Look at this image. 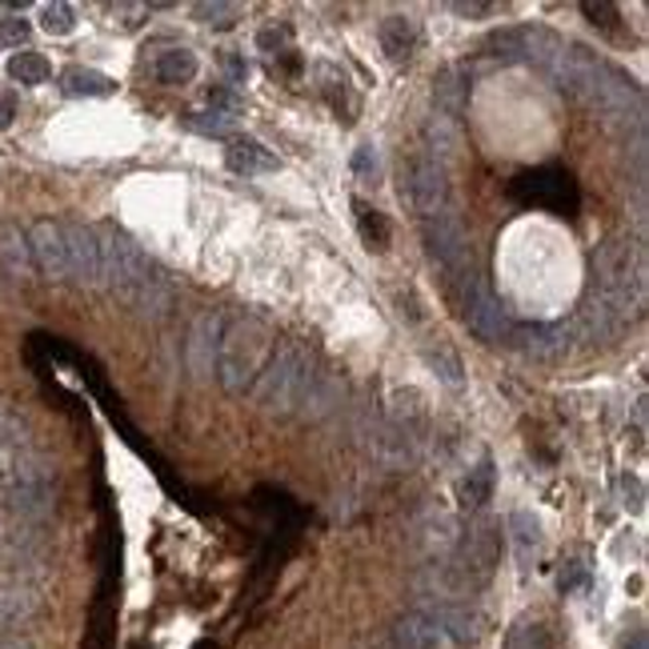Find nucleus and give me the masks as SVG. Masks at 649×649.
I'll return each instance as SVG.
<instances>
[{
    "mask_svg": "<svg viewBox=\"0 0 649 649\" xmlns=\"http://www.w3.org/2000/svg\"><path fill=\"white\" fill-rule=\"evenodd\" d=\"M353 208H357V225H361V237L369 241V249H385V241H389L385 217H377V208H369L365 201H353Z\"/></svg>",
    "mask_w": 649,
    "mask_h": 649,
    "instance_id": "obj_27",
    "label": "nucleus"
},
{
    "mask_svg": "<svg viewBox=\"0 0 649 649\" xmlns=\"http://www.w3.org/2000/svg\"><path fill=\"white\" fill-rule=\"evenodd\" d=\"M9 457H13V449H4V445H0V478H4V469H9Z\"/></svg>",
    "mask_w": 649,
    "mask_h": 649,
    "instance_id": "obj_42",
    "label": "nucleus"
},
{
    "mask_svg": "<svg viewBox=\"0 0 649 649\" xmlns=\"http://www.w3.org/2000/svg\"><path fill=\"white\" fill-rule=\"evenodd\" d=\"M40 613V589L25 577H4L0 581V629L33 622Z\"/></svg>",
    "mask_w": 649,
    "mask_h": 649,
    "instance_id": "obj_13",
    "label": "nucleus"
},
{
    "mask_svg": "<svg viewBox=\"0 0 649 649\" xmlns=\"http://www.w3.org/2000/svg\"><path fill=\"white\" fill-rule=\"evenodd\" d=\"M317 381V365L301 341H285L281 349H273L261 377L253 381V397H257L269 413H297L305 405L309 389Z\"/></svg>",
    "mask_w": 649,
    "mask_h": 649,
    "instance_id": "obj_2",
    "label": "nucleus"
},
{
    "mask_svg": "<svg viewBox=\"0 0 649 649\" xmlns=\"http://www.w3.org/2000/svg\"><path fill=\"white\" fill-rule=\"evenodd\" d=\"M405 196H409V205H413L421 217L442 213L445 201H449V172H445V160L417 157L413 165H409V177H405Z\"/></svg>",
    "mask_w": 649,
    "mask_h": 649,
    "instance_id": "obj_7",
    "label": "nucleus"
},
{
    "mask_svg": "<svg viewBox=\"0 0 649 649\" xmlns=\"http://www.w3.org/2000/svg\"><path fill=\"white\" fill-rule=\"evenodd\" d=\"M0 649H33V641L21 634H0Z\"/></svg>",
    "mask_w": 649,
    "mask_h": 649,
    "instance_id": "obj_39",
    "label": "nucleus"
},
{
    "mask_svg": "<svg viewBox=\"0 0 649 649\" xmlns=\"http://www.w3.org/2000/svg\"><path fill=\"white\" fill-rule=\"evenodd\" d=\"M490 497H493V461L481 457L478 466L466 473V481H461V505L478 509V505H485Z\"/></svg>",
    "mask_w": 649,
    "mask_h": 649,
    "instance_id": "obj_25",
    "label": "nucleus"
},
{
    "mask_svg": "<svg viewBox=\"0 0 649 649\" xmlns=\"http://www.w3.org/2000/svg\"><path fill=\"white\" fill-rule=\"evenodd\" d=\"M193 16H201L205 25H213V28H233L237 25V16H241V9L237 4H196L193 9Z\"/></svg>",
    "mask_w": 649,
    "mask_h": 649,
    "instance_id": "obj_31",
    "label": "nucleus"
},
{
    "mask_svg": "<svg viewBox=\"0 0 649 649\" xmlns=\"http://www.w3.org/2000/svg\"><path fill=\"white\" fill-rule=\"evenodd\" d=\"M13 117H16V97L9 88H0V133L13 124Z\"/></svg>",
    "mask_w": 649,
    "mask_h": 649,
    "instance_id": "obj_35",
    "label": "nucleus"
},
{
    "mask_svg": "<svg viewBox=\"0 0 649 649\" xmlns=\"http://www.w3.org/2000/svg\"><path fill=\"white\" fill-rule=\"evenodd\" d=\"M184 124H189L193 133H205V136H229V133H233V117H229V112H217V109L189 112V117H184Z\"/></svg>",
    "mask_w": 649,
    "mask_h": 649,
    "instance_id": "obj_29",
    "label": "nucleus"
},
{
    "mask_svg": "<svg viewBox=\"0 0 649 649\" xmlns=\"http://www.w3.org/2000/svg\"><path fill=\"white\" fill-rule=\"evenodd\" d=\"M0 497L13 509L16 517L25 521H37L52 509V473L49 466L33 457L28 449H13L9 457V469L0 478Z\"/></svg>",
    "mask_w": 649,
    "mask_h": 649,
    "instance_id": "obj_3",
    "label": "nucleus"
},
{
    "mask_svg": "<svg viewBox=\"0 0 649 649\" xmlns=\"http://www.w3.org/2000/svg\"><path fill=\"white\" fill-rule=\"evenodd\" d=\"M225 321L221 313H201L189 329V345H184V365L196 381H208L217 373V345H221Z\"/></svg>",
    "mask_w": 649,
    "mask_h": 649,
    "instance_id": "obj_10",
    "label": "nucleus"
},
{
    "mask_svg": "<svg viewBox=\"0 0 649 649\" xmlns=\"http://www.w3.org/2000/svg\"><path fill=\"white\" fill-rule=\"evenodd\" d=\"M433 109H437V117H445V121H457V117L466 112V81H461L457 69H445V73L433 81Z\"/></svg>",
    "mask_w": 649,
    "mask_h": 649,
    "instance_id": "obj_20",
    "label": "nucleus"
},
{
    "mask_svg": "<svg viewBox=\"0 0 649 649\" xmlns=\"http://www.w3.org/2000/svg\"><path fill=\"white\" fill-rule=\"evenodd\" d=\"M377 37H381V49L389 52L393 61H405V57H413V49L421 45V28H417L413 16H385Z\"/></svg>",
    "mask_w": 649,
    "mask_h": 649,
    "instance_id": "obj_19",
    "label": "nucleus"
},
{
    "mask_svg": "<svg viewBox=\"0 0 649 649\" xmlns=\"http://www.w3.org/2000/svg\"><path fill=\"white\" fill-rule=\"evenodd\" d=\"M225 165L233 172H241V177H261V172L281 169V160L273 157L261 141H253V136H233L229 148H225Z\"/></svg>",
    "mask_w": 649,
    "mask_h": 649,
    "instance_id": "obj_14",
    "label": "nucleus"
},
{
    "mask_svg": "<svg viewBox=\"0 0 649 649\" xmlns=\"http://www.w3.org/2000/svg\"><path fill=\"white\" fill-rule=\"evenodd\" d=\"M124 301L136 309V313H145V317H165L172 305V289L160 277H148L145 285H136V289H129L124 293Z\"/></svg>",
    "mask_w": 649,
    "mask_h": 649,
    "instance_id": "obj_23",
    "label": "nucleus"
},
{
    "mask_svg": "<svg viewBox=\"0 0 649 649\" xmlns=\"http://www.w3.org/2000/svg\"><path fill=\"white\" fill-rule=\"evenodd\" d=\"M545 69L553 73V81H557L562 93H569V97H577V100H589L593 81H598V73H601V61L589 49H581V45H562V49L553 52V61L545 64Z\"/></svg>",
    "mask_w": 649,
    "mask_h": 649,
    "instance_id": "obj_9",
    "label": "nucleus"
},
{
    "mask_svg": "<svg viewBox=\"0 0 649 649\" xmlns=\"http://www.w3.org/2000/svg\"><path fill=\"white\" fill-rule=\"evenodd\" d=\"M196 52H189V49H165L153 61V76H157L160 85H189L196 76Z\"/></svg>",
    "mask_w": 649,
    "mask_h": 649,
    "instance_id": "obj_21",
    "label": "nucleus"
},
{
    "mask_svg": "<svg viewBox=\"0 0 649 649\" xmlns=\"http://www.w3.org/2000/svg\"><path fill=\"white\" fill-rule=\"evenodd\" d=\"M40 28H45L49 37H69L76 28V9L73 4H45V9H40Z\"/></svg>",
    "mask_w": 649,
    "mask_h": 649,
    "instance_id": "obj_28",
    "label": "nucleus"
},
{
    "mask_svg": "<svg viewBox=\"0 0 649 649\" xmlns=\"http://www.w3.org/2000/svg\"><path fill=\"white\" fill-rule=\"evenodd\" d=\"M521 349L538 361H557L569 353V329L565 325H533V329H517Z\"/></svg>",
    "mask_w": 649,
    "mask_h": 649,
    "instance_id": "obj_16",
    "label": "nucleus"
},
{
    "mask_svg": "<svg viewBox=\"0 0 649 649\" xmlns=\"http://www.w3.org/2000/svg\"><path fill=\"white\" fill-rule=\"evenodd\" d=\"M581 581H586V569H581V562H569V569H562V593L577 589Z\"/></svg>",
    "mask_w": 649,
    "mask_h": 649,
    "instance_id": "obj_36",
    "label": "nucleus"
},
{
    "mask_svg": "<svg viewBox=\"0 0 649 649\" xmlns=\"http://www.w3.org/2000/svg\"><path fill=\"white\" fill-rule=\"evenodd\" d=\"M586 105L605 117V124H617V121H629V117H641V93L629 76H622L617 69L610 64H601L598 81H593V93H589Z\"/></svg>",
    "mask_w": 649,
    "mask_h": 649,
    "instance_id": "obj_6",
    "label": "nucleus"
},
{
    "mask_svg": "<svg viewBox=\"0 0 649 649\" xmlns=\"http://www.w3.org/2000/svg\"><path fill=\"white\" fill-rule=\"evenodd\" d=\"M273 353V329L269 321L249 313V317L233 321L221 329V345H217V373L213 377L221 381L225 393H241L253 389V381L261 377V369Z\"/></svg>",
    "mask_w": 649,
    "mask_h": 649,
    "instance_id": "obj_1",
    "label": "nucleus"
},
{
    "mask_svg": "<svg viewBox=\"0 0 649 649\" xmlns=\"http://www.w3.org/2000/svg\"><path fill=\"white\" fill-rule=\"evenodd\" d=\"M509 529H514V545H517L521 553L538 550L541 526H538V517H533V514H526V509H517V514L509 517Z\"/></svg>",
    "mask_w": 649,
    "mask_h": 649,
    "instance_id": "obj_30",
    "label": "nucleus"
},
{
    "mask_svg": "<svg viewBox=\"0 0 649 649\" xmlns=\"http://www.w3.org/2000/svg\"><path fill=\"white\" fill-rule=\"evenodd\" d=\"M437 625V634L442 637H454L457 646H469V641H478V613L469 610V605H437V610H425Z\"/></svg>",
    "mask_w": 649,
    "mask_h": 649,
    "instance_id": "obj_17",
    "label": "nucleus"
},
{
    "mask_svg": "<svg viewBox=\"0 0 649 649\" xmlns=\"http://www.w3.org/2000/svg\"><path fill=\"white\" fill-rule=\"evenodd\" d=\"M454 13H461V16H490V13H497L493 4H454Z\"/></svg>",
    "mask_w": 649,
    "mask_h": 649,
    "instance_id": "obj_38",
    "label": "nucleus"
},
{
    "mask_svg": "<svg viewBox=\"0 0 649 649\" xmlns=\"http://www.w3.org/2000/svg\"><path fill=\"white\" fill-rule=\"evenodd\" d=\"M208 105L217 112H229V117H233V112L241 109V93H237V88H213V93H208Z\"/></svg>",
    "mask_w": 649,
    "mask_h": 649,
    "instance_id": "obj_34",
    "label": "nucleus"
},
{
    "mask_svg": "<svg viewBox=\"0 0 649 649\" xmlns=\"http://www.w3.org/2000/svg\"><path fill=\"white\" fill-rule=\"evenodd\" d=\"M28 253H33V265H40V273H45L49 281H64V277H69L64 233L57 221H37L28 229Z\"/></svg>",
    "mask_w": 649,
    "mask_h": 649,
    "instance_id": "obj_12",
    "label": "nucleus"
},
{
    "mask_svg": "<svg viewBox=\"0 0 649 649\" xmlns=\"http://www.w3.org/2000/svg\"><path fill=\"white\" fill-rule=\"evenodd\" d=\"M625 649H646V634H641V629H637V634L629 637V641H625Z\"/></svg>",
    "mask_w": 649,
    "mask_h": 649,
    "instance_id": "obj_41",
    "label": "nucleus"
},
{
    "mask_svg": "<svg viewBox=\"0 0 649 649\" xmlns=\"http://www.w3.org/2000/svg\"><path fill=\"white\" fill-rule=\"evenodd\" d=\"M64 233V261H69V277L81 285H100V253L97 233L88 225H61Z\"/></svg>",
    "mask_w": 649,
    "mask_h": 649,
    "instance_id": "obj_11",
    "label": "nucleus"
},
{
    "mask_svg": "<svg viewBox=\"0 0 649 649\" xmlns=\"http://www.w3.org/2000/svg\"><path fill=\"white\" fill-rule=\"evenodd\" d=\"M61 93L64 97H112L117 93V81L97 69H69L61 76Z\"/></svg>",
    "mask_w": 649,
    "mask_h": 649,
    "instance_id": "obj_22",
    "label": "nucleus"
},
{
    "mask_svg": "<svg viewBox=\"0 0 649 649\" xmlns=\"http://www.w3.org/2000/svg\"><path fill=\"white\" fill-rule=\"evenodd\" d=\"M429 361L442 373L445 385H461V361H457L454 349H437V353H429Z\"/></svg>",
    "mask_w": 649,
    "mask_h": 649,
    "instance_id": "obj_33",
    "label": "nucleus"
},
{
    "mask_svg": "<svg viewBox=\"0 0 649 649\" xmlns=\"http://www.w3.org/2000/svg\"><path fill=\"white\" fill-rule=\"evenodd\" d=\"M9 76H13L16 85H45L52 76V64L40 52H16L13 61H9Z\"/></svg>",
    "mask_w": 649,
    "mask_h": 649,
    "instance_id": "obj_26",
    "label": "nucleus"
},
{
    "mask_svg": "<svg viewBox=\"0 0 649 649\" xmlns=\"http://www.w3.org/2000/svg\"><path fill=\"white\" fill-rule=\"evenodd\" d=\"M353 165H357V172H373V177H377V157H373V148H369V145L357 153Z\"/></svg>",
    "mask_w": 649,
    "mask_h": 649,
    "instance_id": "obj_37",
    "label": "nucleus"
},
{
    "mask_svg": "<svg viewBox=\"0 0 649 649\" xmlns=\"http://www.w3.org/2000/svg\"><path fill=\"white\" fill-rule=\"evenodd\" d=\"M425 245H429V257L437 261V265H445V269H461V261H466V253H469L466 221L445 205L442 213L425 217Z\"/></svg>",
    "mask_w": 649,
    "mask_h": 649,
    "instance_id": "obj_8",
    "label": "nucleus"
},
{
    "mask_svg": "<svg viewBox=\"0 0 649 649\" xmlns=\"http://www.w3.org/2000/svg\"><path fill=\"white\" fill-rule=\"evenodd\" d=\"M225 64H229V73H233L237 81H245V76H249V64L241 61V57H225Z\"/></svg>",
    "mask_w": 649,
    "mask_h": 649,
    "instance_id": "obj_40",
    "label": "nucleus"
},
{
    "mask_svg": "<svg viewBox=\"0 0 649 649\" xmlns=\"http://www.w3.org/2000/svg\"><path fill=\"white\" fill-rule=\"evenodd\" d=\"M0 261L13 277H28L33 273V253H28V237L16 225H0Z\"/></svg>",
    "mask_w": 649,
    "mask_h": 649,
    "instance_id": "obj_24",
    "label": "nucleus"
},
{
    "mask_svg": "<svg viewBox=\"0 0 649 649\" xmlns=\"http://www.w3.org/2000/svg\"><path fill=\"white\" fill-rule=\"evenodd\" d=\"M437 641H442V634H437L433 617H429L425 610H413L393 625L389 649H437Z\"/></svg>",
    "mask_w": 649,
    "mask_h": 649,
    "instance_id": "obj_15",
    "label": "nucleus"
},
{
    "mask_svg": "<svg viewBox=\"0 0 649 649\" xmlns=\"http://www.w3.org/2000/svg\"><path fill=\"white\" fill-rule=\"evenodd\" d=\"M461 317H466V325L478 333L481 341H502V337H509V329H514L505 305L493 297V289L481 281V277H469V289L466 297H461Z\"/></svg>",
    "mask_w": 649,
    "mask_h": 649,
    "instance_id": "obj_5",
    "label": "nucleus"
},
{
    "mask_svg": "<svg viewBox=\"0 0 649 649\" xmlns=\"http://www.w3.org/2000/svg\"><path fill=\"white\" fill-rule=\"evenodd\" d=\"M93 233H97L100 253V285H109V289H117L124 297L129 289H136V285H145L153 277V265H148V257L129 233H121L117 225H100Z\"/></svg>",
    "mask_w": 649,
    "mask_h": 649,
    "instance_id": "obj_4",
    "label": "nucleus"
},
{
    "mask_svg": "<svg viewBox=\"0 0 649 649\" xmlns=\"http://www.w3.org/2000/svg\"><path fill=\"white\" fill-rule=\"evenodd\" d=\"M28 37H33V25H28V21H21V16H0V45L21 49Z\"/></svg>",
    "mask_w": 649,
    "mask_h": 649,
    "instance_id": "obj_32",
    "label": "nucleus"
},
{
    "mask_svg": "<svg viewBox=\"0 0 649 649\" xmlns=\"http://www.w3.org/2000/svg\"><path fill=\"white\" fill-rule=\"evenodd\" d=\"M517 193L529 196V201H538V205L562 208L565 201H574V184H569L565 172H538V177H521Z\"/></svg>",
    "mask_w": 649,
    "mask_h": 649,
    "instance_id": "obj_18",
    "label": "nucleus"
}]
</instances>
